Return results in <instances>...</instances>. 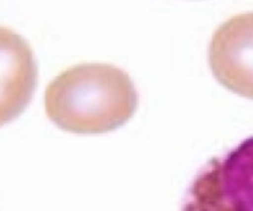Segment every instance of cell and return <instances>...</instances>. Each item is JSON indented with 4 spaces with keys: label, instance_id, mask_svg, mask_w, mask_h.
<instances>
[{
    "label": "cell",
    "instance_id": "cell-1",
    "mask_svg": "<svg viewBox=\"0 0 253 211\" xmlns=\"http://www.w3.org/2000/svg\"><path fill=\"white\" fill-rule=\"evenodd\" d=\"M138 96L130 76L107 63L70 66L48 84L45 113L62 129L99 133L126 123L137 107Z\"/></svg>",
    "mask_w": 253,
    "mask_h": 211
},
{
    "label": "cell",
    "instance_id": "cell-2",
    "mask_svg": "<svg viewBox=\"0 0 253 211\" xmlns=\"http://www.w3.org/2000/svg\"><path fill=\"white\" fill-rule=\"evenodd\" d=\"M181 211H253V136L199 170Z\"/></svg>",
    "mask_w": 253,
    "mask_h": 211
},
{
    "label": "cell",
    "instance_id": "cell-3",
    "mask_svg": "<svg viewBox=\"0 0 253 211\" xmlns=\"http://www.w3.org/2000/svg\"><path fill=\"white\" fill-rule=\"evenodd\" d=\"M209 63L222 85L253 99V12L231 16L215 30Z\"/></svg>",
    "mask_w": 253,
    "mask_h": 211
}]
</instances>
